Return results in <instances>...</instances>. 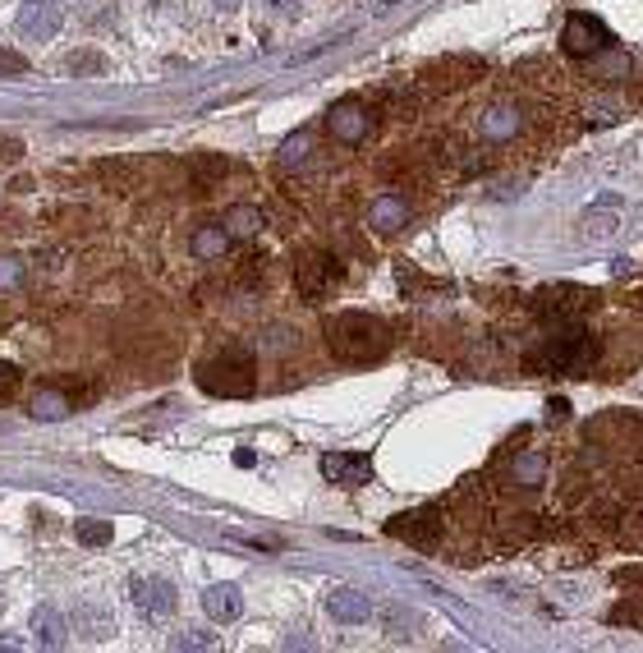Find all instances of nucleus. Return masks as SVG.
Here are the masks:
<instances>
[{"label":"nucleus","instance_id":"obj_6","mask_svg":"<svg viewBox=\"0 0 643 653\" xmlns=\"http://www.w3.org/2000/svg\"><path fill=\"white\" fill-rule=\"evenodd\" d=\"M386 534H391V539L414 543V548H432L437 534H441V516L432 511V506H418V511H405V516H391Z\"/></svg>","mask_w":643,"mask_h":653},{"label":"nucleus","instance_id":"obj_7","mask_svg":"<svg viewBox=\"0 0 643 653\" xmlns=\"http://www.w3.org/2000/svg\"><path fill=\"white\" fill-rule=\"evenodd\" d=\"M60 28H65V10H60V5H46V0H23L19 33L28 37V42H51Z\"/></svg>","mask_w":643,"mask_h":653},{"label":"nucleus","instance_id":"obj_4","mask_svg":"<svg viewBox=\"0 0 643 653\" xmlns=\"http://www.w3.org/2000/svg\"><path fill=\"white\" fill-rule=\"evenodd\" d=\"M593 304H598V295L588 286H575V281H547V286L533 290V309L552 322H570L584 309H593Z\"/></svg>","mask_w":643,"mask_h":653},{"label":"nucleus","instance_id":"obj_9","mask_svg":"<svg viewBox=\"0 0 643 653\" xmlns=\"http://www.w3.org/2000/svg\"><path fill=\"white\" fill-rule=\"evenodd\" d=\"M129 594H134V608L147 612V617L175 612V585H170L166 575H138L134 585H129Z\"/></svg>","mask_w":643,"mask_h":653},{"label":"nucleus","instance_id":"obj_28","mask_svg":"<svg viewBox=\"0 0 643 653\" xmlns=\"http://www.w3.org/2000/svg\"><path fill=\"white\" fill-rule=\"evenodd\" d=\"M23 69H28V60L19 51H0V74H23Z\"/></svg>","mask_w":643,"mask_h":653},{"label":"nucleus","instance_id":"obj_24","mask_svg":"<svg viewBox=\"0 0 643 653\" xmlns=\"http://www.w3.org/2000/svg\"><path fill=\"white\" fill-rule=\"evenodd\" d=\"M175 649H216V635H207V631H184V635H175Z\"/></svg>","mask_w":643,"mask_h":653},{"label":"nucleus","instance_id":"obj_11","mask_svg":"<svg viewBox=\"0 0 643 653\" xmlns=\"http://www.w3.org/2000/svg\"><path fill=\"white\" fill-rule=\"evenodd\" d=\"M327 129H331V138H340V143H363L368 129H373V120H368V111H363L359 102H336L327 111Z\"/></svg>","mask_w":643,"mask_h":653},{"label":"nucleus","instance_id":"obj_1","mask_svg":"<svg viewBox=\"0 0 643 653\" xmlns=\"http://www.w3.org/2000/svg\"><path fill=\"white\" fill-rule=\"evenodd\" d=\"M327 345L345 364H377L391 350V332L373 313H336V318H327Z\"/></svg>","mask_w":643,"mask_h":653},{"label":"nucleus","instance_id":"obj_27","mask_svg":"<svg viewBox=\"0 0 643 653\" xmlns=\"http://www.w3.org/2000/svg\"><path fill=\"white\" fill-rule=\"evenodd\" d=\"M262 10L276 14V19H294V14H299V0H262Z\"/></svg>","mask_w":643,"mask_h":653},{"label":"nucleus","instance_id":"obj_10","mask_svg":"<svg viewBox=\"0 0 643 653\" xmlns=\"http://www.w3.org/2000/svg\"><path fill=\"white\" fill-rule=\"evenodd\" d=\"M322 479L345 488V483H368L373 479V460L359 456V451H327L322 456Z\"/></svg>","mask_w":643,"mask_h":653},{"label":"nucleus","instance_id":"obj_16","mask_svg":"<svg viewBox=\"0 0 643 653\" xmlns=\"http://www.w3.org/2000/svg\"><path fill=\"white\" fill-rule=\"evenodd\" d=\"M368 221H373V230L405 226V221H409V203H405V198H395V194H382L373 203V217H368Z\"/></svg>","mask_w":643,"mask_h":653},{"label":"nucleus","instance_id":"obj_29","mask_svg":"<svg viewBox=\"0 0 643 653\" xmlns=\"http://www.w3.org/2000/svg\"><path fill=\"white\" fill-rule=\"evenodd\" d=\"M221 171H226V161H221V157H203V161H198V175H212V180H216Z\"/></svg>","mask_w":643,"mask_h":653},{"label":"nucleus","instance_id":"obj_13","mask_svg":"<svg viewBox=\"0 0 643 653\" xmlns=\"http://www.w3.org/2000/svg\"><path fill=\"white\" fill-rule=\"evenodd\" d=\"M203 608H207V617L212 621H239V612H244V594H239V585H207Z\"/></svg>","mask_w":643,"mask_h":653},{"label":"nucleus","instance_id":"obj_14","mask_svg":"<svg viewBox=\"0 0 643 653\" xmlns=\"http://www.w3.org/2000/svg\"><path fill=\"white\" fill-rule=\"evenodd\" d=\"M33 635H37V644H42V649H65L69 626H65V617H60L56 608H37L33 612Z\"/></svg>","mask_w":643,"mask_h":653},{"label":"nucleus","instance_id":"obj_12","mask_svg":"<svg viewBox=\"0 0 643 653\" xmlns=\"http://www.w3.org/2000/svg\"><path fill=\"white\" fill-rule=\"evenodd\" d=\"M327 612L340 621V626H363V621L373 617V603H368L363 589L340 585V589H331V594H327Z\"/></svg>","mask_w":643,"mask_h":653},{"label":"nucleus","instance_id":"obj_8","mask_svg":"<svg viewBox=\"0 0 643 653\" xmlns=\"http://www.w3.org/2000/svg\"><path fill=\"white\" fill-rule=\"evenodd\" d=\"M561 46L570 51V56H598V51H607V46H611V33L602 28L598 19H588V14H575V19L565 23Z\"/></svg>","mask_w":643,"mask_h":653},{"label":"nucleus","instance_id":"obj_5","mask_svg":"<svg viewBox=\"0 0 643 653\" xmlns=\"http://www.w3.org/2000/svg\"><path fill=\"white\" fill-rule=\"evenodd\" d=\"M336 276H340V267H336V258L331 253H304L299 258V267H294V281H299V295L304 299H322L331 286H336Z\"/></svg>","mask_w":643,"mask_h":653},{"label":"nucleus","instance_id":"obj_15","mask_svg":"<svg viewBox=\"0 0 643 653\" xmlns=\"http://www.w3.org/2000/svg\"><path fill=\"white\" fill-rule=\"evenodd\" d=\"M221 226L230 230V240H253V235L262 230V212H258V207H249V203H235Z\"/></svg>","mask_w":643,"mask_h":653},{"label":"nucleus","instance_id":"obj_23","mask_svg":"<svg viewBox=\"0 0 643 653\" xmlns=\"http://www.w3.org/2000/svg\"><path fill=\"white\" fill-rule=\"evenodd\" d=\"M519 129V115L510 111V106H492V111L483 115V134L487 138H506V134H515Z\"/></svg>","mask_w":643,"mask_h":653},{"label":"nucleus","instance_id":"obj_25","mask_svg":"<svg viewBox=\"0 0 643 653\" xmlns=\"http://www.w3.org/2000/svg\"><path fill=\"white\" fill-rule=\"evenodd\" d=\"M14 391H19V368H14V364H5V359H0V405L10 401Z\"/></svg>","mask_w":643,"mask_h":653},{"label":"nucleus","instance_id":"obj_3","mask_svg":"<svg viewBox=\"0 0 643 653\" xmlns=\"http://www.w3.org/2000/svg\"><path fill=\"white\" fill-rule=\"evenodd\" d=\"M198 387L212 391V396H249L253 391V350L244 345H226V350H216L212 359L198 364Z\"/></svg>","mask_w":643,"mask_h":653},{"label":"nucleus","instance_id":"obj_18","mask_svg":"<svg viewBox=\"0 0 643 653\" xmlns=\"http://www.w3.org/2000/svg\"><path fill=\"white\" fill-rule=\"evenodd\" d=\"M226 249H230V230H226V226H203V230H193V253H198V258H221Z\"/></svg>","mask_w":643,"mask_h":653},{"label":"nucleus","instance_id":"obj_26","mask_svg":"<svg viewBox=\"0 0 643 653\" xmlns=\"http://www.w3.org/2000/svg\"><path fill=\"white\" fill-rule=\"evenodd\" d=\"M65 69H69V74H97V69H106V60L92 56V51H83V56H74Z\"/></svg>","mask_w":643,"mask_h":653},{"label":"nucleus","instance_id":"obj_17","mask_svg":"<svg viewBox=\"0 0 643 653\" xmlns=\"http://www.w3.org/2000/svg\"><path fill=\"white\" fill-rule=\"evenodd\" d=\"M542 474H547V460H542V451H519V456L510 460V479H515L519 488H533V483H542Z\"/></svg>","mask_w":643,"mask_h":653},{"label":"nucleus","instance_id":"obj_22","mask_svg":"<svg viewBox=\"0 0 643 653\" xmlns=\"http://www.w3.org/2000/svg\"><path fill=\"white\" fill-rule=\"evenodd\" d=\"M616 217H621V212L611 207V198H602V203L584 217V235H588V240H602V235H607V230L616 226Z\"/></svg>","mask_w":643,"mask_h":653},{"label":"nucleus","instance_id":"obj_30","mask_svg":"<svg viewBox=\"0 0 643 653\" xmlns=\"http://www.w3.org/2000/svg\"><path fill=\"white\" fill-rule=\"evenodd\" d=\"M216 10H239V5H244V0H212Z\"/></svg>","mask_w":643,"mask_h":653},{"label":"nucleus","instance_id":"obj_21","mask_svg":"<svg viewBox=\"0 0 643 653\" xmlns=\"http://www.w3.org/2000/svg\"><path fill=\"white\" fill-rule=\"evenodd\" d=\"M308 152H313V134H308V129H299V134H290L281 143V171H294V166H304L308 161Z\"/></svg>","mask_w":643,"mask_h":653},{"label":"nucleus","instance_id":"obj_19","mask_svg":"<svg viewBox=\"0 0 643 653\" xmlns=\"http://www.w3.org/2000/svg\"><path fill=\"white\" fill-rule=\"evenodd\" d=\"M33 414H37V419H65V414H69V396H65V387H37V396H33Z\"/></svg>","mask_w":643,"mask_h":653},{"label":"nucleus","instance_id":"obj_20","mask_svg":"<svg viewBox=\"0 0 643 653\" xmlns=\"http://www.w3.org/2000/svg\"><path fill=\"white\" fill-rule=\"evenodd\" d=\"M74 539H79L83 548H106V543L115 539V525L111 520H97V516H83L79 525H74Z\"/></svg>","mask_w":643,"mask_h":653},{"label":"nucleus","instance_id":"obj_2","mask_svg":"<svg viewBox=\"0 0 643 653\" xmlns=\"http://www.w3.org/2000/svg\"><path fill=\"white\" fill-rule=\"evenodd\" d=\"M593 364H598V341L588 332H579V327H561L552 341H542L538 350L524 359L529 373H584V368H593Z\"/></svg>","mask_w":643,"mask_h":653}]
</instances>
